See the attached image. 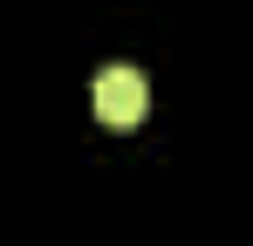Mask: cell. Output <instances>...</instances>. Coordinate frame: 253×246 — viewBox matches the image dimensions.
<instances>
[{"label": "cell", "mask_w": 253, "mask_h": 246, "mask_svg": "<svg viewBox=\"0 0 253 246\" xmlns=\"http://www.w3.org/2000/svg\"><path fill=\"white\" fill-rule=\"evenodd\" d=\"M89 96H96V117L110 123V130H137L144 110H151V82H144V69H130V62H110Z\"/></svg>", "instance_id": "1"}]
</instances>
